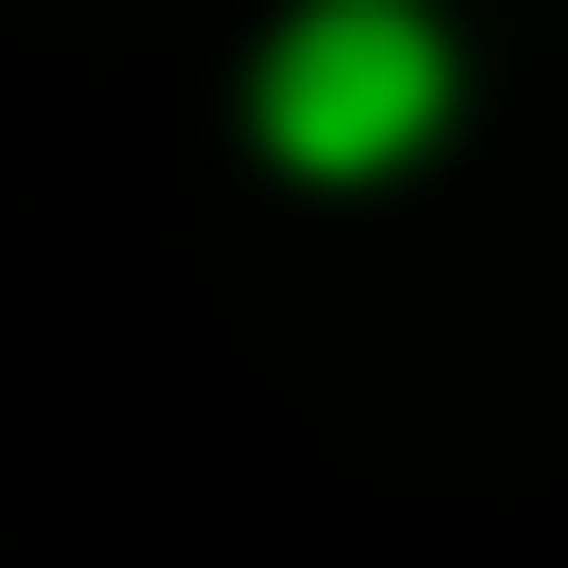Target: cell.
<instances>
[{
	"label": "cell",
	"mask_w": 568,
	"mask_h": 568,
	"mask_svg": "<svg viewBox=\"0 0 568 568\" xmlns=\"http://www.w3.org/2000/svg\"><path fill=\"white\" fill-rule=\"evenodd\" d=\"M444 124V36L408 0H320L284 53H266V142L320 160V178H373Z\"/></svg>",
	"instance_id": "cell-1"
}]
</instances>
